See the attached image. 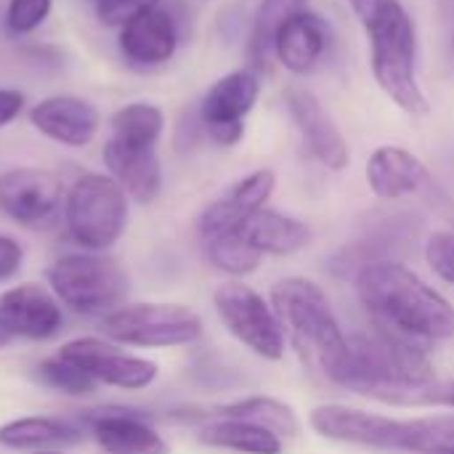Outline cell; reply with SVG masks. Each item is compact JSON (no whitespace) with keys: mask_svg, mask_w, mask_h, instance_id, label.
<instances>
[{"mask_svg":"<svg viewBox=\"0 0 454 454\" xmlns=\"http://www.w3.org/2000/svg\"><path fill=\"white\" fill-rule=\"evenodd\" d=\"M130 197L106 173L80 176L64 194V226L74 245L104 253L120 242L128 226Z\"/></svg>","mask_w":454,"mask_h":454,"instance_id":"cell-6","label":"cell"},{"mask_svg":"<svg viewBox=\"0 0 454 454\" xmlns=\"http://www.w3.org/2000/svg\"><path fill=\"white\" fill-rule=\"evenodd\" d=\"M48 287L69 311L104 319L125 303L130 279L114 258L82 250L53 261L48 269Z\"/></svg>","mask_w":454,"mask_h":454,"instance_id":"cell-5","label":"cell"},{"mask_svg":"<svg viewBox=\"0 0 454 454\" xmlns=\"http://www.w3.org/2000/svg\"><path fill=\"white\" fill-rule=\"evenodd\" d=\"M404 452L454 454V415L412 418Z\"/></svg>","mask_w":454,"mask_h":454,"instance_id":"cell-29","label":"cell"},{"mask_svg":"<svg viewBox=\"0 0 454 454\" xmlns=\"http://www.w3.org/2000/svg\"><path fill=\"white\" fill-rule=\"evenodd\" d=\"M274 186H277V176L269 168H261L245 176L242 181H237L223 197H218L200 213L197 218L200 237L210 239L226 231H237L253 213L266 207L269 197L274 194Z\"/></svg>","mask_w":454,"mask_h":454,"instance_id":"cell-17","label":"cell"},{"mask_svg":"<svg viewBox=\"0 0 454 454\" xmlns=\"http://www.w3.org/2000/svg\"><path fill=\"white\" fill-rule=\"evenodd\" d=\"M165 130V112L149 101H130L109 117V138L125 146L157 149Z\"/></svg>","mask_w":454,"mask_h":454,"instance_id":"cell-25","label":"cell"},{"mask_svg":"<svg viewBox=\"0 0 454 454\" xmlns=\"http://www.w3.org/2000/svg\"><path fill=\"white\" fill-rule=\"evenodd\" d=\"M24 263V250L21 245L8 237V234H0V282H8L19 274Z\"/></svg>","mask_w":454,"mask_h":454,"instance_id":"cell-34","label":"cell"},{"mask_svg":"<svg viewBox=\"0 0 454 454\" xmlns=\"http://www.w3.org/2000/svg\"><path fill=\"white\" fill-rule=\"evenodd\" d=\"M154 5H160V0H93L96 19L112 29L125 27L130 19H136L138 13H144Z\"/></svg>","mask_w":454,"mask_h":454,"instance_id":"cell-32","label":"cell"},{"mask_svg":"<svg viewBox=\"0 0 454 454\" xmlns=\"http://www.w3.org/2000/svg\"><path fill=\"white\" fill-rule=\"evenodd\" d=\"M101 160L106 165V176H112L133 202L149 205L160 197L162 162H160L157 149L125 146L120 141L106 138Z\"/></svg>","mask_w":454,"mask_h":454,"instance_id":"cell-20","label":"cell"},{"mask_svg":"<svg viewBox=\"0 0 454 454\" xmlns=\"http://www.w3.org/2000/svg\"><path fill=\"white\" fill-rule=\"evenodd\" d=\"M285 104L314 160H319L327 170H343L351 160V152L340 128L325 112L322 101L311 90L293 85L285 90Z\"/></svg>","mask_w":454,"mask_h":454,"instance_id":"cell-15","label":"cell"},{"mask_svg":"<svg viewBox=\"0 0 454 454\" xmlns=\"http://www.w3.org/2000/svg\"><path fill=\"white\" fill-rule=\"evenodd\" d=\"M29 122L48 141L69 149H82L96 138L101 128V114L90 101L80 96L59 93L37 101L29 109Z\"/></svg>","mask_w":454,"mask_h":454,"instance_id":"cell-16","label":"cell"},{"mask_svg":"<svg viewBox=\"0 0 454 454\" xmlns=\"http://www.w3.org/2000/svg\"><path fill=\"white\" fill-rule=\"evenodd\" d=\"M64 194V184L53 170L11 168L0 173V213L21 226H37L53 218Z\"/></svg>","mask_w":454,"mask_h":454,"instance_id":"cell-12","label":"cell"},{"mask_svg":"<svg viewBox=\"0 0 454 454\" xmlns=\"http://www.w3.org/2000/svg\"><path fill=\"white\" fill-rule=\"evenodd\" d=\"M53 0H8L5 29L11 35H32L51 16Z\"/></svg>","mask_w":454,"mask_h":454,"instance_id":"cell-31","label":"cell"},{"mask_svg":"<svg viewBox=\"0 0 454 454\" xmlns=\"http://www.w3.org/2000/svg\"><path fill=\"white\" fill-rule=\"evenodd\" d=\"M202 242H205L207 261L231 277H247L261 266L263 255L255 247H250L239 231H226V234H218V237H210Z\"/></svg>","mask_w":454,"mask_h":454,"instance_id":"cell-28","label":"cell"},{"mask_svg":"<svg viewBox=\"0 0 454 454\" xmlns=\"http://www.w3.org/2000/svg\"><path fill=\"white\" fill-rule=\"evenodd\" d=\"M213 303L226 330L253 354L269 362L285 356V333L274 306H269L250 285L226 282L213 293Z\"/></svg>","mask_w":454,"mask_h":454,"instance_id":"cell-8","label":"cell"},{"mask_svg":"<svg viewBox=\"0 0 454 454\" xmlns=\"http://www.w3.org/2000/svg\"><path fill=\"white\" fill-rule=\"evenodd\" d=\"M59 356L74 364L77 370H82L98 386L120 388V391H144L160 375L157 362L128 354L117 343L101 340V338L67 340L59 348Z\"/></svg>","mask_w":454,"mask_h":454,"instance_id":"cell-9","label":"cell"},{"mask_svg":"<svg viewBox=\"0 0 454 454\" xmlns=\"http://www.w3.org/2000/svg\"><path fill=\"white\" fill-rule=\"evenodd\" d=\"M348 3H351V8H354V11H356L359 16H362V13H364V11H367V8H370V5H372L375 0H348Z\"/></svg>","mask_w":454,"mask_h":454,"instance_id":"cell-37","label":"cell"},{"mask_svg":"<svg viewBox=\"0 0 454 454\" xmlns=\"http://www.w3.org/2000/svg\"><path fill=\"white\" fill-rule=\"evenodd\" d=\"M200 444L213 450H229L239 454H279L282 439L261 426L234 420V418H215L197 431Z\"/></svg>","mask_w":454,"mask_h":454,"instance_id":"cell-24","label":"cell"},{"mask_svg":"<svg viewBox=\"0 0 454 454\" xmlns=\"http://www.w3.org/2000/svg\"><path fill=\"white\" fill-rule=\"evenodd\" d=\"M37 380L64 396H74V399H82V396H90L96 394L98 383L93 378H88L82 370H77L74 364H69L67 359H61L59 354L56 356H48L37 364Z\"/></svg>","mask_w":454,"mask_h":454,"instance_id":"cell-30","label":"cell"},{"mask_svg":"<svg viewBox=\"0 0 454 454\" xmlns=\"http://www.w3.org/2000/svg\"><path fill=\"white\" fill-rule=\"evenodd\" d=\"M237 231L261 255H293L311 245V229L303 221L271 207L253 213Z\"/></svg>","mask_w":454,"mask_h":454,"instance_id":"cell-23","label":"cell"},{"mask_svg":"<svg viewBox=\"0 0 454 454\" xmlns=\"http://www.w3.org/2000/svg\"><path fill=\"white\" fill-rule=\"evenodd\" d=\"M450 64H452V69H454V37H452V45H450Z\"/></svg>","mask_w":454,"mask_h":454,"instance_id":"cell-39","label":"cell"},{"mask_svg":"<svg viewBox=\"0 0 454 454\" xmlns=\"http://www.w3.org/2000/svg\"><path fill=\"white\" fill-rule=\"evenodd\" d=\"M82 436L80 423L51 415L16 418L0 426V447L16 452H61L80 444Z\"/></svg>","mask_w":454,"mask_h":454,"instance_id":"cell-22","label":"cell"},{"mask_svg":"<svg viewBox=\"0 0 454 454\" xmlns=\"http://www.w3.org/2000/svg\"><path fill=\"white\" fill-rule=\"evenodd\" d=\"M309 0H263L255 21H253V32H250V43H247V56H250V69L261 72L269 67L271 56H274V35L277 29L298 11L306 8Z\"/></svg>","mask_w":454,"mask_h":454,"instance_id":"cell-27","label":"cell"},{"mask_svg":"<svg viewBox=\"0 0 454 454\" xmlns=\"http://www.w3.org/2000/svg\"><path fill=\"white\" fill-rule=\"evenodd\" d=\"M356 293L370 314V325L386 327L426 348L454 338V306L404 263H364L356 277Z\"/></svg>","mask_w":454,"mask_h":454,"instance_id":"cell-1","label":"cell"},{"mask_svg":"<svg viewBox=\"0 0 454 454\" xmlns=\"http://www.w3.org/2000/svg\"><path fill=\"white\" fill-rule=\"evenodd\" d=\"M106 340L130 348H176L200 340L202 319L181 303H130L101 319Z\"/></svg>","mask_w":454,"mask_h":454,"instance_id":"cell-7","label":"cell"},{"mask_svg":"<svg viewBox=\"0 0 454 454\" xmlns=\"http://www.w3.org/2000/svg\"><path fill=\"white\" fill-rule=\"evenodd\" d=\"M261 96V77L253 69H237L213 82L200 104V122L218 146H234L245 136V117Z\"/></svg>","mask_w":454,"mask_h":454,"instance_id":"cell-10","label":"cell"},{"mask_svg":"<svg viewBox=\"0 0 454 454\" xmlns=\"http://www.w3.org/2000/svg\"><path fill=\"white\" fill-rule=\"evenodd\" d=\"M436 404H447V407H454V388L450 391H436Z\"/></svg>","mask_w":454,"mask_h":454,"instance_id":"cell-36","label":"cell"},{"mask_svg":"<svg viewBox=\"0 0 454 454\" xmlns=\"http://www.w3.org/2000/svg\"><path fill=\"white\" fill-rule=\"evenodd\" d=\"M215 418H234V420H245L261 428L274 431L279 439H293L301 431V423L293 412V407H287L285 402H277L271 396H250V399H239L231 402L226 407H221L215 412Z\"/></svg>","mask_w":454,"mask_h":454,"instance_id":"cell-26","label":"cell"},{"mask_svg":"<svg viewBox=\"0 0 454 454\" xmlns=\"http://www.w3.org/2000/svg\"><path fill=\"white\" fill-rule=\"evenodd\" d=\"M90 436L106 454H168L170 447L160 431L136 410H90L85 415Z\"/></svg>","mask_w":454,"mask_h":454,"instance_id":"cell-18","label":"cell"},{"mask_svg":"<svg viewBox=\"0 0 454 454\" xmlns=\"http://www.w3.org/2000/svg\"><path fill=\"white\" fill-rule=\"evenodd\" d=\"M428 266L454 287V231H439L426 245Z\"/></svg>","mask_w":454,"mask_h":454,"instance_id":"cell-33","label":"cell"},{"mask_svg":"<svg viewBox=\"0 0 454 454\" xmlns=\"http://www.w3.org/2000/svg\"><path fill=\"white\" fill-rule=\"evenodd\" d=\"M359 19L380 90L407 114H428V98L418 82V32L402 0H375Z\"/></svg>","mask_w":454,"mask_h":454,"instance_id":"cell-4","label":"cell"},{"mask_svg":"<svg viewBox=\"0 0 454 454\" xmlns=\"http://www.w3.org/2000/svg\"><path fill=\"white\" fill-rule=\"evenodd\" d=\"M367 184L380 200H402L423 192L431 173L420 157L402 146H378L367 160Z\"/></svg>","mask_w":454,"mask_h":454,"instance_id":"cell-21","label":"cell"},{"mask_svg":"<svg viewBox=\"0 0 454 454\" xmlns=\"http://www.w3.org/2000/svg\"><path fill=\"white\" fill-rule=\"evenodd\" d=\"M11 343H13V338L0 327V348H5V346H11Z\"/></svg>","mask_w":454,"mask_h":454,"instance_id":"cell-38","label":"cell"},{"mask_svg":"<svg viewBox=\"0 0 454 454\" xmlns=\"http://www.w3.org/2000/svg\"><path fill=\"white\" fill-rule=\"evenodd\" d=\"M0 327L13 340H51L64 327V306L51 287L24 282L0 295Z\"/></svg>","mask_w":454,"mask_h":454,"instance_id":"cell-13","label":"cell"},{"mask_svg":"<svg viewBox=\"0 0 454 454\" xmlns=\"http://www.w3.org/2000/svg\"><path fill=\"white\" fill-rule=\"evenodd\" d=\"M309 423L325 439L394 452H404L410 434V420L362 412L346 404H322L311 412Z\"/></svg>","mask_w":454,"mask_h":454,"instance_id":"cell-11","label":"cell"},{"mask_svg":"<svg viewBox=\"0 0 454 454\" xmlns=\"http://www.w3.org/2000/svg\"><path fill=\"white\" fill-rule=\"evenodd\" d=\"M178 43H181L178 21L162 5L138 13L125 27H120L117 35V48L122 59L136 69H157L168 64L176 56Z\"/></svg>","mask_w":454,"mask_h":454,"instance_id":"cell-14","label":"cell"},{"mask_svg":"<svg viewBox=\"0 0 454 454\" xmlns=\"http://www.w3.org/2000/svg\"><path fill=\"white\" fill-rule=\"evenodd\" d=\"M35 454H64V452H35Z\"/></svg>","mask_w":454,"mask_h":454,"instance_id":"cell-40","label":"cell"},{"mask_svg":"<svg viewBox=\"0 0 454 454\" xmlns=\"http://www.w3.org/2000/svg\"><path fill=\"white\" fill-rule=\"evenodd\" d=\"M348 346L351 375L346 388L391 404H423L436 399V391H431L434 364L426 346L378 325H372L370 333L351 335Z\"/></svg>","mask_w":454,"mask_h":454,"instance_id":"cell-2","label":"cell"},{"mask_svg":"<svg viewBox=\"0 0 454 454\" xmlns=\"http://www.w3.org/2000/svg\"><path fill=\"white\" fill-rule=\"evenodd\" d=\"M333 51V29L314 11L293 13L274 35V56L293 74H311Z\"/></svg>","mask_w":454,"mask_h":454,"instance_id":"cell-19","label":"cell"},{"mask_svg":"<svg viewBox=\"0 0 454 454\" xmlns=\"http://www.w3.org/2000/svg\"><path fill=\"white\" fill-rule=\"evenodd\" d=\"M27 96L16 88H0V130L8 128L24 112Z\"/></svg>","mask_w":454,"mask_h":454,"instance_id":"cell-35","label":"cell"},{"mask_svg":"<svg viewBox=\"0 0 454 454\" xmlns=\"http://www.w3.org/2000/svg\"><path fill=\"white\" fill-rule=\"evenodd\" d=\"M271 306L301 362L322 378L346 386L351 375V346L325 290L311 279L287 277L271 287Z\"/></svg>","mask_w":454,"mask_h":454,"instance_id":"cell-3","label":"cell"}]
</instances>
